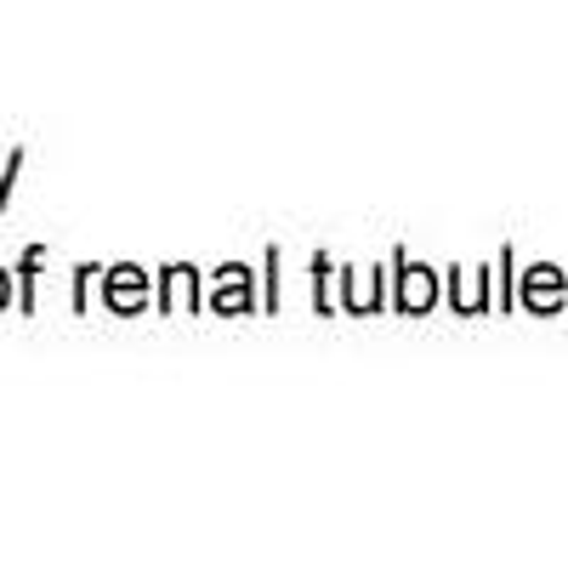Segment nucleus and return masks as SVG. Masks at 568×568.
Wrapping results in <instances>:
<instances>
[{"instance_id": "obj_1", "label": "nucleus", "mask_w": 568, "mask_h": 568, "mask_svg": "<svg viewBox=\"0 0 568 568\" xmlns=\"http://www.w3.org/2000/svg\"><path fill=\"white\" fill-rule=\"evenodd\" d=\"M109 296H114V307H136V273H131V267H120V273H114Z\"/></svg>"}, {"instance_id": "obj_2", "label": "nucleus", "mask_w": 568, "mask_h": 568, "mask_svg": "<svg viewBox=\"0 0 568 568\" xmlns=\"http://www.w3.org/2000/svg\"><path fill=\"white\" fill-rule=\"evenodd\" d=\"M404 302H409V307H426V302H433V291H426V273H420V267H409V284H404Z\"/></svg>"}, {"instance_id": "obj_3", "label": "nucleus", "mask_w": 568, "mask_h": 568, "mask_svg": "<svg viewBox=\"0 0 568 568\" xmlns=\"http://www.w3.org/2000/svg\"><path fill=\"white\" fill-rule=\"evenodd\" d=\"M7 302H12V273H0V313H7Z\"/></svg>"}]
</instances>
